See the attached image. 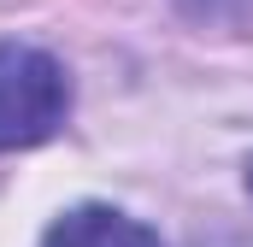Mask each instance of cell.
I'll return each instance as SVG.
<instances>
[{"mask_svg": "<svg viewBox=\"0 0 253 247\" xmlns=\"http://www.w3.org/2000/svg\"><path fill=\"white\" fill-rule=\"evenodd\" d=\"M71 112V77L30 41H0V153L47 141Z\"/></svg>", "mask_w": 253, "mask_h": 247, "instance_id": "6da1fadb", "label": "cell"}, {"mask_svg": "<svg viewBox=\"0 0 253 247\" xmlns=\"http://www.w3.org/2000/svg\"><path fill=\"white\" fill-rule=\"evenodd\" d=\"M248 194H253V165H248Z\"/></svg>", "mask_w": 253, "mask_h": 247, "instance_id": "3957f363", "label": "cell"}, {"mask_svg": "<svg viewBox=\"0 0 253 247\" xmlns=\"http://www.w3.org/2000/svg\"><path fill=\"white\" fill-rule=\"evenodd\" d=\"M42 247H165L147 224H135L129 212L112 206H77L42 236Z\"/></svg>", "mask_w": 253, "mask_h": 247, "instance_id": "7a4b0ae2", "label": "cell"}]
</instances>
